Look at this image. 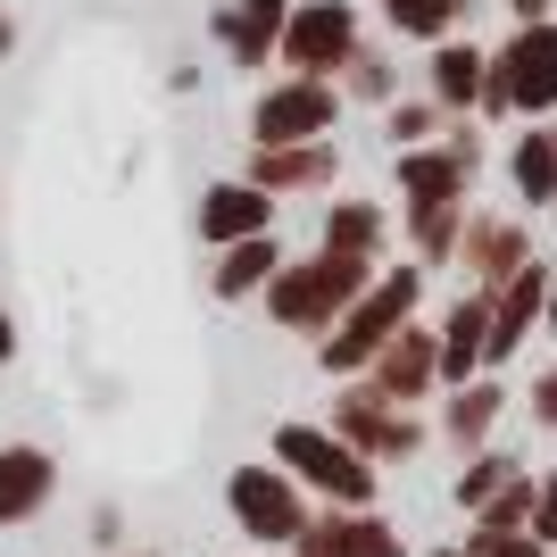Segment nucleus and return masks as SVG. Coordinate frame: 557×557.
Segmentation results:
<instances>
[{
    "label": "nucleus",
    "instance_id": "nucleus-12",
    "mask_svg": "<svg viewBox=\"0 0 557 557\" xmlns=\"http://www.w3.org/2000/svg\"><path fill=\"white\" fill-rule=\"evenodd\" d=\"M541 308H549V258H524L499 292H491V349H483V374L508 367L516 349H524V333L541 325Z\"/></svg>",
    "mask_w": 557,
    "mask_h": 557
},
{
    "label": "nucleus",
    "instance_id": "nucleus-1",
    "mask_svg": "<svg viewBox=\"0 0 557 557\" xmlns=\"http://www.w3.org/2000/svg\"><path fill=\"white\" fill-rule=\"evenodd\" d=\"M417 308H424V267H417V258L374 267V283L325 325V342H317V367H325V374H367V358L392 342V333L408 325Z\"/></svg>",
    "mask_w": 557,
    "mask_h": 557
},
{
    "label": "nucleus",
    "instance_id": "nucleus-10",
    "mask_svg": "<svg viewBox=\"0 0 557 557\" xmlns=\"http://www.w3.org/2000/svg\"><path fill=\"white\" fill-rule=\"evenodd\" d=\"M367 383L383 399H392V408H417V399H433L442 392V358H433V325H424V317H408V325L392 333V342L374 349L367 358Z\"/></svg>",
    "mask_w": 557,
    "mask_h": 557
},
{
    "label": "nucleus",
    "instance_id": "nucleus-41",
    "mask_svg": "<svg viewBox=\"0 0 557 557\" xmlns=\"http://www.w3.org/2000/svg\"><path fill=\"white\" fill-rule=\"evenodd\" d=\"M549 557H557V541H549Z\"/></svg>",
    "mask_w": 557,
    "mask_h": 557
},
{
    "label": "nucleus",
    "instance_id": "nucleus-21",
    "mask_svg": "<svg viewBox=\"0 0 557 557\" xmlns=\"http://www.w3.org/2000/svg\"><path fill=\"white\" fill-rule=\"evenodd\" d=\"M383 242H392V209H383V200H333L325 233H317V250L367 258V267H383Z\"/></svg>",
    "mask_w": 557,
    "mask_h": 557
},
{
    "label": "nucleus",
    "instance_id": "nucleus-28",
    "mask_svg": "<svg viewBox=\"0 0 557 557\" xmlns=\"http://www.w3.org/2000/svg\"><path fill=\"white\" fill-rule=\"evenodd\" d=\"M508 474H516V458H508V449H474V458L458 466V508H483V499H491L499 483H508Z\"/></svg>",
    "mask_w": 557,
    "mask_h": 557
},
{
    "label": "nucleus",
    "instance_id": "nucleus-27",
    "mask_svg": "<svg viewBox=\"0 0 557 557\" xmlns=\"http://www.w3.org/2000/svg\"><path fill=\"white\" fill-rule=\"evenodd\" d=\"M449 116L433 109V100H392L383 109V134H392V150H417V141H442Z\"/></svg>",
    "mask_w": 557,
    "mask_h": 557
},
{
    "label": "nucleus",
    "instance_id": "nucleus-32",
    "mask_svg": "<svg viewBox=\"0 0 557 557\" xmlns=\"http://www.w3.org/2000/svg\"><path fill=\"white\" fill-rule=\"evenodd\" d=\"M533 424H541V433H557V367L533 374Z\"/></svg>",
    "mask_w": 557,
    "mask_h": 557
},
{
    "label": "nucleus",
    "instance_id": "nucleus-30",
    "mask_svg": "<svg viewBox=\"0 0 557 557\" xmlns=\"http://www.w3.org/2000/svg\"><path fill=\"white\" fill-rule=\"evenodd\" d=\"M474 524H533V474L516 466L508 483H499V491L483 499V508H474Z\"/></svg>",
    "mask_w": 557,
    "mask_h": 557
},
{
    "label": "nucleus",
    "instance_id": "nucleus-16",
    "mask_svg": "<svg viewBox=\"0 0 557 557\" xmlns=\"http://www.w3.org/2000/svg\"><path fill=\"white\" fill-rule=\"evenodd\" d=\"M283 17H292V0H225V9H216V42H225V59L242 75H267Z\"/></svg>",
    "mask_w": 557,
    "mask_h": 557
},
{
    "label": "nucleus",
    "instance_id": "nucleus-3",
    "mask_svg": "<svg viewBox=\"0 0 557 557\" xmlns=\"http://www.w3.org/2000/svg\"><path fill=\"white\" fill-rule=\"evenodd\" d=\"M474 116H524V125H549L557 116V17L516 25L508 42L483 59V100Z\"/></svg>",
    "mask_w": 557,
    "mask_h": 557
},
{
    "label": "nucleus",
    "instance_id": "nucleus-29",
    "mask_svg": "<svg viewBox=\"0 0 557 557\" xmlns=\"http://www.w3.org/2000/svg\"><path fill=\"white\" fill-rule=\"evenodd\" d=\"M466 549L474 557H549L533 541V524H466Z\"/></svg>",
    "mask_w": 557,
    "mask_h": 557
},
{
    "label": "nucleus",
    "instance_id": "nucleus-31",
    "mask_svg": "<svg viewBox=\"0 0 557 557\" xmlns=\"http://www.w3.org/2000/svg\"><path fill=\"white\" fill-rule=\"evenodd\" d=\"M533 541H557V474H533Z\"/></svg>",
    "mask_w": 557,
    "mask_h": 557
},
{
    "label": "nucleus",
    "instance_id": "nucleus-5",
    "mask_svg": "<svg viewBox=\"0 0 557 557\" xmlns=\"http://www.w3.org/2000/svg\"><path fill=\"white\" fill-rule=\"evenodd\" d=\"M333 442H349L367 466H408L433 433L417 424V408H392V399L374 392L367 374H342V392H333V417H325Z\"/></svg>",
    "mask_w": 557,
    "mask_h": 557
},
{
    "label": "nucleus",
    "instance_id": "nucleus-40",
    "mask_svg": "<svg viewBox=\"0 0 557 557\" xmlns=\"http://www.w3.org/2000/svg\"><path fill=\"white\" fill-rule=\"evenodd\" d=\"M549 275H557V258H549Z\"/></svg>",
    "mask_w": 557,
    "mask_h": 557
},
{
    "label": "nucleus",
    "instance_id": "nucleus-33",
    "mask_svg": "<svg viewBox=\"0 0 557 557\" xmlns=\"http://www.w3.org/2000/svg\"><path fill=\"white\" fill-rule=\"evenodd\" d=\"M508 17H516V25H533V17H557V0H508Z\"/></svg>",
    "mask_w": 557,
    "mask_h": 557
},
{
    "label": "nucleus",
    "instance_id": "nucleus-35",
    "mask_svg": "<svg viewBox=\"0 0 557 557\" xmlns=\"http://www.w3.org/2000/svg\"><path fill=\"white\" fill-rule=\"evenodd\" d=\"M541 333L557 342V275H549V308H541Z\"/></svg>",
    "mask_w": 557,
    "mask_h": 557
},
{
    "label": "nucleus",
    "instance_id": "nucleus-22",
    "mask_svg": "<svg viewBox=\"0 0 557 557\" xmlns=\"http://www.w3.org/2000/svg\"><path fill=\"white\" fill-rule=\"evenodd\" d=\"M275 267H283V242H275V233L225 242V250H216V267H209V292H216V300H258Z\"/></svg>",
    "mask_w": 557,
    "mask_h": 557
},
{
    "label": "nucleus",
    "instance_id": "nucleus-11",
    "mask_svg": "<svg viewBox=\"0 0 557 557\" xmlns=\"http://www.w3.org/2000/svg\"><path fill=\"white\" fill-rule=\"evenodd\" d=\"M292 557H408V541L374 508H317L292 541Z\"/></svg>",
    "mask_w": 557,
    "mask_h": 557
},
{
    "label": "nucleus",
    "instance_id": "nucleus-15",
    "mask_svg": "<svg viewBox=\"0 0 557 557\" xmlns=\"http://www.w3.org/2000/svg\"><path fill=\"white\" fill-rule=\"evenodd\" d=\"M59 499V458L34 442H0V524H34Z\"/></svg>",
    "mask_w": 557,
    "mask_h": 557
},
{
    "label": "nucleus",
    "instance_id": "nucleus-25",
    "mask_svg": "<svg viewBox=\"0 0 557 557\" xmlns=\"http://www.w3.org/2000/svg\"><path fill=\"white\" fill-rule=\"evenodd\" d=\"M458 225H466V200H424V209H408V242H417L424 275L458 258Z\"/></svg>",
    "mask_w": 557,
    "mask_h": 557
},
{
    "label": "nucleus",
    "instance_id": "nucleus-39",
    "mask_svg": "<svg viewBox=\"0 0 557 557\" xmlns=\"http://www.w3.org/2000/svg\"><path fill=\"white\" fill-rule=\"evenodd\" d=\"M549 141H557V116H549Z\"/></svg>",
    "mask_w": 557,
    "mask_h": 557
},
{
    "label": "nucleus",
    "instance_id": "nucleus-19",
    "mask_svg": "<svg viewBox=\"0 0 557 557\" xmlns=\"http://www.w3.org/2000/svg\"><path fill=\"white\" fill-rule=\"evenodd\" d=\"M483 59L491 50L483 42H433V59H424V100L442 116H474V100H483Z\"/></svg>",
    "mask_w": 557,
    "mask_h": 557
},
{
    "label": "nucleus",
    "instance_id": "nucleus-8",
    "mask_svg": "<svg viewBox=\"0 0 557 557\" xmlns=\"http://www.w3.org/2000/svg\"><path fill=\"white\" fill-rule=\"evenodd\" d=\"M367 42L358 34V9L349 0H292V17H283V34H275V67L283 75H342V59Z\"/></svg>",
    "mask_w": 557,
    "mask_h": 557
},
{
    "label": "nucleus",
    "instance_id": "nucleus-18",
    "mask_svg": "<svg viewBox=\"0 0 557 557\" xmlns=\"http://www.w3.org/2000/svg\"><path fill=\"white\" fill-rule=\"evenodd\" d=\"M392 175H399V209H424V200H466V184H474V166H466L449 141L392 150Z\"/></svg>",
    "mask_w": 557,
    "mask_h": 557
},
{
    "label": "nucleus",
    "instance_id": "nucleus-20",
    "mask_svg": "<svg viewBox=\"0 0 557 557\" xmlns=\"http://www.w3.org/2000/svg\"><path fill=\"white\" fill-rule=\"evenodd\" d=\"M508 417V383L499 374H474V383H449V399H442V442H458L466 458L491 442V424Z\"/></svg>",
    "mask_w": 557,
    "mask_h": 557
},
{
    "label": "nucleus",
    "instance_id": "nucleus-7",
    "mask_svg": "<svg viewBox=\"0 0 557 557\" xmlns=\"http://www.w3.org/2000/svg\"><path fill=\"white\" fill-rule=\"evenodd\" d=\"M342 125V92L325 75H275L250 100V150H283V141H333Z\"/></svg>",
    "mask_w": 557,
    "mask_h": 557
},
{
    "label": "nucleus",
    "instance_id": "nucleus-24",
    "mask_svg": "<svg viewBox=\"0 0 557 557\" xmlns=\"http://www.w3.org/2000/svg\"><path fill=\"white\" fill-rule=\"evenodd\" d=\"M333 92H342V109H349V100H358V109H392V100H399L392 50H383V42H358L342 59V75H333Z\"/></svg>",
    "mask_w": 557,
    "mask_h": 557
},
{
    "label": "nucleus",
    "instance_id": "nucleus-38",
    "mask_svg": "<svg viewBox=\"0 0 557 557\" xmlns=\"http://www.w3.org/2000/svg\"><path fill=\"white\" fill-rule=\"evenodd\" d=\"M125 557H159V549H125Z\"/></svg>",
    "mask_w": 557,
    "mask_h": 557
},
{
    "label": "nucleus",
    "instance_id": "nucleus-23",
    "mask_svg": "<svg viewBox=\"0 0 557 557\" xmlns=\"http://www.w3.org/2000/svg\"><path fill=\"white\" fill-rule=\"evenodd\" d=\"M508 184H516L524 209H549L557 200V141H549V125H524V134L508 141Z\"/></svg>",
    "mask_w": 557,
    "mask_h": 557
},
{
    "label": "nucleus",
    "instance_id": "nucleus-37",
    "mask_svg": "<svg viewBox=\"0 0 557 557\" xmlns=\"http://www.w3.org/2000/svg\"><path fill=\"white\" fill-rule=\"evenodd\" d=\"M433 557H474V549H466V541H449V549H433Z\"/></svg>",
    "mask_w": 557,
    "mask_h": 557
},
{
    "label": "nucleus",
    "instance_id": "nucleus-9",
    "mask_svg": "<svg viewBox=\"0 0 557 557\" xmlns=\"http://www.w3.org/2000/svg\"><path fill=\"white\" fill-rule=\"evenodd\" d=\"M533 258V233H524V216H499V209H466L458 225V292H499V283L516 275Z\"/></svg>",
    "mask_w": 557,
    "mask_h": 557
},
{
    "label": "nucleus",
    "instance_id": "nucleus-13",
    "mask_svg": "<svg viewBox=\"0 0 557 557\" xmlns=\"http://www.w3.org/2000/svg\"><path fill=\"white\" fill-rule=\"evenodd\" d=\"M483 349H491V292H458L433 325V358H442V392L449 383H474L483 374Z\"/></svg>",
    "mask_w": 557,
    "mask_h": 557
},
{
    "label": "nucleus",
    "instance_id": "nucleus-4",
    "mask_svg": "<svg viewBox=\"0 0 557 557\" xmlns=\"http://www.w3.org/2000/svg\"><path fill=\"white\" fill-rule=\"evenodd\" d=\"M267 458L292 474V483L317 499V508H374V466L358 458L349 442H333L325 424L308 417H283L275 433H267Z\"/></svg>",
    "mask_w": 557,
    "mask_h": 557
},
{
    "label": "nucleus",
    "instance_id": "nucleus-17",
    "mask_svg": "<svg viewBox=\"0 0 557 557\" xmlns=\"http://www.w3.org/2000/svg\"><path fill=\"white\" fill-rule=\"evenodd\" d=\"M250 233H275V200H267L258 184L225 175V184L200 191V242H209V250H225V242H250Z\"/></svg>",
    "mask_w": 557,
    "mask_h": 557
},
{
    "label": "nucleus",
    "instance_id": "nucleus-26",
    "mask_svg": "<svg viewBox=\"0 0 557 557\" xmlns=\"http://www.w3.org/2000/svg\"><path fill=\"white\" fill-rule=\"evenodd\" d=\"M458 17H466V0H383V25H392L399 42H449L458 34Z\"/></svg>",
    "mask_w": 557,
    "mask_h": 557
},
{
    "label": "nucleus",
    "instance_id": "nucleus-36",
    "mask_svg": "<svg viewBox=\"0 0 557 557\" xmlns=\"http://www.w3.org/2000/svg\"><path fill=\"white\" fill-rule=\"evenodd\" d=\"M9 50H17V17H9V9H0V59H9Z\"/></svg>",
    "mask_w": 557,
    "mask_h": 557
},
{
    "label": "nucleus",
    "instance_id": "nucleus-34",
    "mask_svg": "<svg viewBox=\"0 0 557 557\" xmlns=\"http://www.w3.org/2000/svg\"><path fill=\"white\" fill-rule=\"evenodd\" d=\"M9 358H17V317L0 308V367H9Z\"/></svg>",
    "mask_w": 557,
    "mask_h": 557
},
{
    "label": "nucleus",
    "instance_id": "nucleus-6",
    "mask_svg": "<svg viewBox=\"0 0 557 557\" xmlns=\"http://www.w3.org/2000/svg\"><path fill=\"white\" fill-rule=\"evenodd\" d=\"M225 508H233V524H242L250 541L292 549V541H300V524L317 516V499H308V491L292 483L275 458H250V466H233V474H225Z\"/></svg>",
    "mask_w": 557,
    "mask_h": 557
},
{
    "label": "nucleus",
    "instance_id": "nucleus-14",
    "mask_svg": "<svg viewBox=\"0 0 557 557\" xmlns=\"http://www.w3.org/2000/svg\"><path fill=\"white\" fill-rule=\"evenodd\" d=\"M325 175H342V150H333V141H283V150H250V166H242V184H258L267 200L317 191Z\"/></svg>",
    "mask_w": 557,
    "mask_h": 557
},
{
    "label": "nucleus",
    "instance_id": "nucleus-2",
    "mask_svg": "<svg viewBox=\"0 0 557 557\" xmlns=\"http://www.w3.org/2000/svg\"><path fill=\"white\" fill-rule=\"evenodd\" d=\"M374 283V267L367 258H342V250H308V258H283L275 275H267V325H283V333H308V342H325V325L342 317L358 292Z\"/></svg>",
    "mask_w": 557,
    "mask_h": 557
}]
</instances>
